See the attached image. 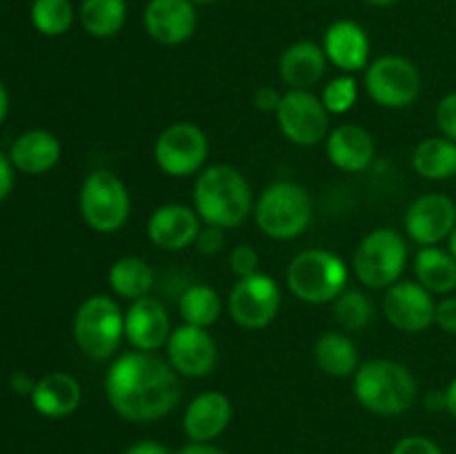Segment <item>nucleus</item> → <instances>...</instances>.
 <instances>
[{
  "label": "nucleus",
  "instance_id": "nucleus-1",
  "mask_svg": "<svg viewBox=\"0 0 456 454\" xmlns=\"http://www.w3.org/2000/svg\"><path fill=\"white\" fill-rule=\"evenodd\" d=\"M105 396L120 418L151 423L165 418L181 401V378L156 352H123L105 374Z\"/></svg>",
  "mask_w": 456,
  "mask_h": 454
},
{
  "label": "nucleus",
  "instance_id": "nucleus-2",
  "mask_svg": "<svg viewBox=\"0 0 456 454\" xmlns=\"http://www.w3.org/2000/svg\"><path fill=\"white\" fill-rule=\"evenodd\" d=\"M191 200L203 225L221 230L240 227L254 214L252 187L232 165H209L196 174Z\"/></svg>",
  "mask_w": 456,
  "mask_h": 454
},
{
  "label": "nucleus",
  "instance_id": "nucleus-6",
  "mask_svg": "<svg viewBox=\"0 0 456 454\" xmlns=\"http://www.w3.org/2000/svg\"><path fill=\"white\" fill-rule=\"evenodd\" d=\"M408 267V243L390 227H377L361 239L352 256L356 280L368 289H387L403 279Z\"/></svg>",
  "mask_w": 456,
  "mask_h": 454
},
{
  "label": "nucleus",
  "instance_id": "nucleus-12",
  "mask_svg": "<svg viewBox=\"0 0 456 454\" xmlns=\"http://www.w3.org/2000/svg\"><path fill=\"white\" fill-rule=\"evenodd\" d=\"M281 301V285L274 276L256 272L252 276L236 279L227 298V310L239 328L263 329L279 316Z\"/></svg>",
  "mask_w": 456,
  "mask_h": 454
},
{
  "label": "nucleus",
  "instance_id": "nucleus-46",
  "mask_svg": "<svg viewBox=\"0 0 456 454\" xmlns=\"http://www.w3.org/2000/svg\"><path fill=\"white\" fill-rule=\"evenodd\" d=\"M7 111H9V93H7V87L3 85V80H0V125H3Z\"/></svg>",
  "mask_w": 456,
  "mask_h": 454
},
{
  "label": "nucleus",
  "instance_id": "nucleus-45",
  "mask_svg": "<svg viewBox=\"0 0 456 454\" xmlns=\"http://www.w3.org/2000/svg\"><path fill=\"white\" fill-rule=\"evenodd\" d=\"M426 405L428 409H445V392H430V394L426 396Z\"/></svg>",
  "mask_w": 456,
  "mask_h": 454
},
{
  "label": "nucleus",
  "instance_id": "nucleus-19",
  "mask_svg": "<svg viewBox=\"0 0 456 454\" xmlns=\"http://www.w3.org/2000/svg\"><path fill=\"white\" fill-rule=\"evenodd\" d=\"M234 405L218 390L200 392L183 412V432L191 443H212L230 427Z\"/></svg>",
  "mask_w": 456,
  "mask_h": 454
},
{
  "label": "nucleus",
  "instance_id": "nucleus-40",
  "mask_svg": "<svg viewBox=\"0 0 456 454\" xmlns=\"http://www.w3.org/2000/svg\"><path fill=\"white\" fill-rule=\"evenodd\" d=\"M123 454H172V452H169L167 445L160 443V441L142 439V441H136V443L129 445Z\"/></svg>",
  "mask_w": 456,
  "mask_h": 454
},
{
  "label": "nucleus",
  "instance_id": "nucleus-18",
  "mask_svg": "<svg viewBox=\"0 0 456 454\" xmlns=\"http://www.w3.org/2000/svg\"><path fill=\"white\" fill-rule=\"evenodd\" d=\"M172 320L159 298L142 296L129 303L125 310V341L141 352H159L167 345Z\"/></svg>",
  "mask_w": 456,
  "mask_h": 454
},
{
  "label": "nucleus",
  "instance_id": "nucleus-35",
  "mask_svg": "<svg viewBox=\"0 0 456 454\" xmlns=\"http://www.w3.org/2000/svg\"><path fill=\"white\" fill-rule=\"evenodd\" d=\"M436 127H439L441 136L450 138V141L456 142V92L448 93L439 101L435 111Z\"/></svg>",
  "mask_w": 456,
  "mask_h": 454
},
{
  "label": "nucleus",
  "instance_id": "nucleus-10",
  "mask_svg": "<svg viewBox=\"0 0 456 454\" xmlns=\"http://www.w3.org/2000/svg\"><path fill=\"white\" fill-rule=\"evenodd\" d=\"M208 154V134L187 120L165 127L154 142L156 165L172 178H190L203 172Z\"/></svg>",
  "mask_w": 456,
  "mask_h": 454
},
{
  "label": "nucleus",
  "instance_id": "nucleus-17",
  "mask_svg": "<svg viewBox=\"0 0 456 454\" xmlns=\"http://www.w3.org/2000/svg\"><path fill=\"white\" fill-rule=\"evenodd\" d=\"M203 221L194 207L183 203H165L147 218V236L163 252H183L196 243Z\"/></svg>",
  "mask_w": 456,
  "mask_h": 454
},
{
  "label": "nucleus",
  "instance_id": "nucleus-33",
  "mask_svg": "<svg viewBox=\"0 0 456 454\" xmlns=\"http://www.w3.org/2000/svg\"><path fill=\"white\" fill-rule=\"evenodd\" d=\"M359 101V83L352 74H341L330 80L321 92V102L330 116H343L354 109Z\"/></svg>",
  "mask_w": 456,
  "mask_h": 454
},
{
  "label": "nucleus",
  "instance_id": "nucleus-4",
  "mask_svg": "<svg viewBox=\"0 0 456 454\" xmlns=\"http://www.w3.org/2000/svg\"><path fill=\"white\" fill-rule=\"evenodd\" d=\"M314 218V203L307 190L292 181H276L254 203L258 230L274 240H292L305 234Z\"/></svg>",
  "mask_w": 456,
  "mask_h": 454
},
{
  "label": "nucleus",
  "instance_id": "nucleus-44",
  "mask_svg": "<svg viewBox=\"0 0 456 454\" xmlns=\"http://www.w3.org/2000/svg\"><path fill=\"white\" fill-rule=\"evenodd\" d=\"M445 412H450L456 418V378L450 381V385L445 387Z\"/></svg>",
  "mask_w": 456,
  "mask_h": 454
},
{
  "label": "nucleus",
  "instance_id": "nucleus-43",
  "mask_svg": "<svg viewBox=\"0 0 456 454\" xmlns=\"http://www.w3.org/2000/svg\"><path fill=\"white\" fill-rule=\"evenodd\" d=\"M176 454H225L221 448H216L214 443H187L178 450Z\"/></svg>",
  "mask_w": 456,
  "mask_h": 454
},
{
  "label": "nucleus",
  "instance_id": "nucleus-9",
  "mask_svg": "<svg viewBox=\"0 0 456 454\" xmlns=\"http://www.w3.org/2000/svg\"><path fill=\"white\" fill-rule=\"evenodd\" d=\"M365 92L386 109H405L421 96V71L405 56L374 58L365 69Z\"/></svg>",
  "mask_w": 456,
  "mask_h": 454
},
{
  "label": "nucleus",
  "instance_id": "nucleus-20",
  "mask_svg": "<svg viewBox=\"0 0 456 454\" xmlns=\"http://www.w3.org/2000/svg\"><path fill=\"white\" fill-rule=\"evenodd\" d=\"M325 56L330 65L341 69L343 74H356L365 71L370 65V36L359 22L354 20H337L325 29L323 34Z\"/></svg>",
  "mask_w": 456,
  "mask_h": 454
},
{
  "label": "nucleus",
  "instance_id": "nucleus-48",
  "mask_svg": "<svg viewBox=\"0 0 456 454\" xmlns=\"http://www.w3.org/2000/svg\"><path fill=\"white\" fill-rule=\"evenodd\" d=\"M365 3L374 4V7H390V4H396L399 0H365Z\"/></svg>",
  "mask_w": 456,
  "mask_h": 454
},
{
  "label": "nucleus",
  "instance_id": "nucleus-21",
  "mask_svg": "<svg viewBox=\"0 0 456 454\" xmlns=\"http://www.w3.org/2000/svg\"><path fill=\"white\" fill-rule=\"evenodd\" d=\"M325 154L337 169L346 174L365 172L374 163L377 142L372 134L354 123H343L330 129L325 138Z\"/></svg>",
  "mask_w": 456,
  "mask_h": 454
},
{
  "label": "nucleus",
  "instance_id": "nucleus-8",
  "mask_svg": "<svg viewBox=\"0 0 456 454\" xmlns=\"http://www.w3.org/2000/svg\"><path fill=\"white\" fill-rule=\"evenodd\" d=\"M80 216L89 230L98 234H116L132 214V196L127 185L110 169L87 174L78 196Z\"/></svg>",
  "mask_w": 456,
  "mask_h": 454
},
{
  "label": "nucleus",
  "instance_id": "nucleus-27",
  "mask_svg": "<svg viewBox=\"0 0 456 454\" xmlns=\"http://www.w3.org/2000/svg\"><path fill=\"white\" fill-rule=\"evenodd\" d=\"M110 288L123 301H136V298L150 296L156 285V274L150 263L141 256H120L110 267Z\"/></svg>",
  "mask_w": 456,
  "mask_h": 454
},
{
  "label": "nucleus",
  "instance_id": "nucleus-24",
  "mask_svg": "<svg viewBox=\"0 0 456 454\" xmlns=\"http://www.w3.org/2000/svg\"><path fill=\"white\" fill-rule=\"evenodd\" d=\"M61 142L47 129H31V132L20 134L13 141L12 151H9V160L13 167L22 174H31V176H40L53 169L61 160Z\"/></svg>",
  "mask_w": 456,
  "mask_h": 454
},
{
  "label": "nucleus",
  "instance_id": "nucleus-41",
  "mask_svg": "<svg viewBox=\"0 0 456 454\" xmlns=\"http://www.w3.org/2000/svg\"><path fill=\"white\" fill-rule=\"evenodd\" d=\"M12 190H13V165L12 160L0 151V200L7 199Z\"/></svg>",
  "mask_w": 456,
  "mask_h": 454
},
{
  "label": "nucleus",
  "instance_id": "nucleus-11",
  "mask_svg": "<svg viewBox=\"0 0 456 454\" xmlns=\"http://www.w3.org/2000/svg\"><path fill=\"white\" fill-rule=\"evenodd\" d=\"M274 118L281 134L298 147L319 145L330 134V114L312 89H288Z\"/></svg>",
  "mask_w": 456,
  "mask_h": 454
},
{
  "label": "nucleus",
  "instance_id": "nucleus-29",
  "mask_svg": "<svg viewBox=\"0 0 456 454\" xmlns=\"http://www.w3.org/2000/svg\"><path fill=\"white\" fill-rule=\"evenodd\" d=\"M78 22L94 38H111L127 22V0H83Z\"/></svg>",
  "mask_w": 456,
  "mask_h": 454
},
{
  "label": "nucleus",
  "instance_id": "nucleus-3",
  "mask_svg": "<svg viewBox=\"0 0 456 454\" xmlns=\"http://www.w3.org/2000/svg\"><path fill=\"white\" fill-rule=\"evenodd\" d=\"M352 392L359 405L377 417H399L417 401V378L403 363L392 359H372L354 372Z\"/></svg>",
  "mask_w": 456,
  "mask_h": 454
},
{
  "label": "nucleus",
  "instance_id": "nucleus-38",
  "mask_svg": "<svg viewBox=\"0 0 456 454\" xmlns=\"http://www.w3.org/2000/svg\"><path fill=\"white\" fill-rule=\"evenodd\" d=\"M435 323L444 332L456 334V296H445L435 307Z\"/></svg>",
  "mask_w": 456,
  "mask_h": 454
},
{
  "label": "nucleus",
  "instance_id": "nucleus-22",
  "mask_svg": "<svg viewBox=\"0 0 456 454\" xmlns=\"http://www.w3.org/2000/svg\"><path fill=\"white\" fill-rule=\"evenodd\" d=\"M328 71V56L314 40H297L279 58V76L288 89H312Z\"/></svg>",
  "mask_w": 456,
  "mask_h": 454
},
{
  "label": "nucleus",
  "instance_id": "nucleus-30",
  "mask_svg": "<svg viewBox=\"0 0 456 454\" xmlns=\"http://www.w3.org/2000/svg\"><path fill=\"white\" fill-rule=\"evenodd\" d=\"M178 314L183 323L209 329L223 314V298L214 288L194 283L178 298Z\"/></svg>",
  "mask_w": 456,
  "mask_h": 454
},
{
  "label": "nucleus",
  "instance_id": "nucleus-36",
  "mask_svg": "<svg viewBox=\"0 0 456 454\" xmlns=\"http://www.w3.org/2000/svg\"><path fill=\"white\" fill-rule=\"evenodd\" d=\"M390 454H444V450L439 448V443L428 436H403V439L396 441V445L392 448Z\"/></svg>",
  "mask_w": 456,
  "mask_h": 454
},
{
  "label": "nucleus",
  "instance_id": "nucleus-26",
  "mask_svg": "<svg viewBox=\"0 0 456 454\" xmlns=\"http://www.w3.org/2000/svg\"><path fill=\"white\" fill-rule=\"evenodd\" d=\"M414 276L417 283L430 294L448 296L456 289V261L448 249H441L439 245H428L421 247L414 256Z\"/></svg>",
  "mask_w": 456,
  "mask_h": 454
},
{
  "label": "nucleus",
  "instance_id": "nucleus-13",
  "mask_svg": "<svg viewBox=\"0 0 456 454\" xmlns=\"http://www.w3.org/2000/svg\"><path fill=\"white\" fill-rule=\"evenodd\" d=\"M167 361L178 377L205 378L214 372L218 361V347L209 329L194 325H178L167 338Z\"/></svg>",
  "mask_w": 456,
  "mask_h": 454
},
{
  "label": "nucleus",
  "instance_id": "nucleus-37",
  "mask_svg": "<svg viewBox=\"0 0 456 454\" xmlns=\"http://www.w3.org/2000/svg\"><path fill=\"white\" fill-rule=\"evenodd\" d=\"M223 245H225V230L214 225H203L200 227L199 236H196L194 247L199 249L203 256H216V254L223 249Z\"/></svg>",
  "mask_w": 456,
  "mask_h": 454
},
{
  "label": "nucleus",
  "instance_id": "nucleus-14",
  "mask_svg": "<svg viewBox=\"0 0 456 454\" xmlns=\"http://www.w3.org/2000/svg\"><path fill=\"white\" fill-rule=\"evenodd\" d=\"M435 294L428 292L417 280H403L386 289L383 316L392 328L408 334L426 332L435 323Z\"/></svg>",
  "mask_w": 456,
  "mask_h": 454
},
{
  "label": "nucleus",
  "instance_id": "nucleus-16",
  "mask_svg": "<svg viewBox=\"0 0 456 454\" xmlns=\"http://www.w3.org/2000/svg\"><path fill=\"white\" fill-rule=\"evenodd\" d=\"M142 25L154 43L176 47L194 36L199 13L190 0H147Z\"/></svg>",
  "mask_w": 456,
  "mask_h": 454
},
{
  "label": "nucleus",
  "instance_id": "nucleus-49",
  "mask_svg": "<svg viewBox=\"0 0 456 454\" xmlns=\"http://www.w3.org/2000/svg\"><path fill=\"white\" fill-rule=\"evenodd\" d=\"M191 4H196V7H200V4H212V3H216V0H190Z\"/></svg>",
  "mask_w": 456,
  "mask_h": 454
},
{
  "label": "nucleus",
  "instance_id": "nucleus-32",
  "mask_svg": "<svg viewBox=\"0 0 456 454\" xmlns=\"http://www.w3.org/2000/svg\"><path fill=\"white\" fill-rule=\"evenodd\" d=\"M78 12H74V4L69 0H34L31 4V22L43 36L67 34L74 25Z\"/></svg>",
  "mask_w": 456,
  "mask_h": 454
},
{
  "label": "nucleus",
  "instance_id": "nucleus-7",
  "mask_svg": "<svg viewBox=\"0 0 456 454\" xmlns=\"http://www.w3.org/2000/svg\"><path fill=\"white\" fill-rule=\"evenodd\" d=\"M125 338V312L107 294L85 298L74 316V341L87 359L107 361L116 356Z\"/></svg>",
  "mask_w": 456,
  "mask_h": 454
},
{
  "label": "nucleus",
  "instance_id": "nucleus-23",
  "mask_svg": "<svg viewBox=\"0 0 456 454\" xmlns=\"http://www.w3.org/2000/svg\"><path fill=\"white\" fill-rule=\"evenodd\" d=\"M29 399L36 412L43 414V417L62 418L78 409L80 401H83V390L71 374L49 372L36 381Z\"/></svg>",
  "mask_w": 456,
  "mask_h": 454
},
{
  "label": "nucleus",
  "instance_id": "nucleus-25",
  "mask_svg": "<svg viewBox=\"0 0 456 454\" xmlns=\"http://www.w3.org/2000/svg\"><path fill=\"white\" fill-rule=\"evenodd\" d=\"M314 363L323 374L332 378L354 377L359 369V347L338 329H328L314 343Z\"/></svg>",
  "mask_w": 456,
  "mask_h": 454
},
{
  "label": "nucleus",
  "instance_id": "nucleus-5",
  "mask_svg": "<svg viewBox=\"0 0 456 454\" xmlns=\"http://www.w3.org/2000/svg\"><path fill=\"white\" fill-rule=\"evenodd\" d=\"M350 270L338 254L330 249H303L289 261L285 272L288 289L303 303L325 305L347 288Z\"/></svg>",
  "mask_w": 456,
  "mask_h": 454
},
{
  "label": "nucleus",
  "instance_id": "nucleus-47",
  "mask_svg": "<svg viewBox=\"0 0 456 454\" xmlns=\"http://www.w3.org/2000/svg\"><path fill=\"white\" fill-rule=\"evenodd\" d=\"M448 252L452 254L454 261H456V227L452 230V234L448 236Z\"/></svg>",
  "mask_w": 456,
  "mask_h": 454
},
{
  "label": "nucleus",
  "instance_id": "nucleus-42",
  "mask_svg": "<svg viewBox=\"0 0 456 454\" xmlns=\"http://www.w3.org/2000/svg\"><path fill=\"white\" fill-rule=\"evenodd\" d=\"M9 385H12V390L18 392V394H31V392H34L36 381H31L29 374L13 372L12 378H9Z\"/></svg>",
  "mask_w": 456,
  "mask_h": 454
},
{
  "label": "nucleus",
  "instance_id": "nucleus-39",
  "mask_svg": "<svg viewBox=\"0 0 456 454\" xmlns=\"http://www.w3.org/2000/svg\"><path fill=\"white\" fill-rule=\"evenodd\" d=\"M281 98H283V93L279 89L272 87V85H261L254 92V107L258 111H263V114H276V109L281 105Z\"/></svg>",
  "mask_w": 456,
  "mask_h": 454
},
{
  "label": "nucleus",
  "instance_id": "nucleus-31",
  "mask_svg": "<svg viewBox=\"0 0 456 454\" xmlns=\"http://www.w3.org/2000/svg\"><path fill=\"white\" fill-rule=\"evenodd\" d=\"M334 320L343 328V332H359L372 320L374 305L363 289L346 288L332 303Z\"/></svg>",
  "mask_w": 456,
  "mask_h": 454
},
{
  "label": "nucleus",
  "instance_id": "nucleus-28",
  "mask_svg": "<svg viewBox=\"0 0 456 454\" xmlns=\"http://www.w3.org/2000/svg\"><path fill=\"white\" fill-rule=\"evenodd\" d=\"M412 167L426 181H448L456 176V142L445 136H432L412 151Z\"/></svg>",
  "mask_w": 456,
  "mask_h": 454
},
{
  "label": "nucleus",
  "instance_id": "nucleus-15",
  "mask_svg": "<svg viewBox=\"0 0 456 454\" xmlns=\"http://www.w3.org/2000/svg\"><path fill=\"white\" fill-rule=\"evenodd\" d=\"M403 225L408 239L421 247L439 245L456 227V203L448 194L439 191L419 196L405 212Z\"/></svg>",
  "mask_w": 456,
  "mask_h": 454
},
{
  "label": "nucleus",
  "instance_id": "nucleus-34",
  "mask_svg": "<svg viewBox=\"0 0 456 454\" xmlns=\"http://www.w3.org/2000/svg\"><path fill=\"white\" fill-rule=\"evenodd\" d=\"M258 263H261V256H258L256 249L252 245H236L230 252V270L236 279H243V276H252L258 272Z\"/></svg>",
  "mask_w": 456,
  "mask_h": 454
}]
</instances>
